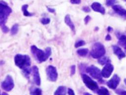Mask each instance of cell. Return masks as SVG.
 Returning <instances> with one entry per match:
<instances>
[{
    "label": "cell",
    "instance_id": "1",
    "mask_svg": "<svg viewBox=\"0 0 126 95\" xmlns=\"http://www.w3.org/2000/svg\"><path fill=\"white\" fill-rule=\"evenodd\" d=\"M12 12V9L7 3L3 0H0V27L4 33L9 32V28L5 25V22Z\"/></svg>",
    "mask_w": 126,
    "mask_h": 95
},
{
    "label": "cell",
    "instance_id": "2",
    "mask_svg": "<svg viewBox=\"0 0 126 95\" xmlns=\"http://www.w3.org/2000/svg\"><path fill=\"white\" fill-rule=\"evenodd\" d=\"M31 50L35 58L39 62L46 61L51 54V48L47 47L45 50H43L37 48L35 45L31 47Z\"/></svg>",
    "mask_w": 126,
    "mask_h": 95
},
{
    "label": "cell",
    "instance_id": "3",
    "mask_svg": "<svg viewBox=\"0 0 126 95\" xmlns=\"http://www.w3.org/2000/svg\"><path fill=\"white\" fill-rule=\"evenodd\" d=\"M15 65L23 71L30 68L31 66V58L28 55L17 54L14 57Z\"/></svg>",
    "mask_w": 126,
    "mask_h": 95
},
{
    "label": "cell",
    "instance_id": "4",
    "mask_svg": "<svg viewBox=\"0 0 126 95\" xmlns=\"http://www.w3.org/2000/svg\"><path fill=\"white\" fill-rule=\"evenodd\" d=\"M106 52L104 46L99 42L95 43L91 51V56L94 58H99L103 56Z\"/></svg>",
    "mask_w": 126,
    "mask_h": 95
},
{
    "label": "cell",
    "instance_id": "5",
    "mask_svg": "<svg viewBox=\"0 0 126 95\" xmlns=\"http://www.w3.org/2000/svg\"><path fill=\"white\" fill-rule=\"evenodd\" d=\"M83 81L86 86L92 91H95L98 89V87L97 83L92 79L88 75L86 74H83Z\"/></svg>",
    "mask_w": 126,
    "mask_h": 95
},
{
    "label": "cell",
    "instance_id": "6",
    "mask_svg": "<svg viewBox=\"0 0 126 95\" xmlns=\"http://www.w3.org/2000/svg\"><path fill=\"white\" fill-rule=\"evenodd\" d=\"M46 75L50 81L52 82L56 81L58 75L56 68L52 65L48 66L46 68Z\"/></svg>",
    "mask_w": 126,
    "mask_h": 95
},
{
    "label": "cell",
    "instance_id": "7",
    "mask_svg": "<svg viewBox=\"0 0 126 95\" xmlns=\"http://www.w3.org/2000/svg\"><path fill=\"white\" fill-rule=\"evenodd\" d=\"M86 72L93 78L96 79H101V73L99 69L94 65L88 67L86 69Z\"/></svg>",
    "mask_w": 126,
    "mask_h": 95
},
{
    "label": "cell",
    "instance_id": "8",
    "mask_svg": "<svg viewBox=\"0 0 126 95\" xmlns=\"http://www.w3.org/2000/svg\"><path fill=\"white\" fill-rule=\"evenodd\" d=\"M1 88L6 91H10L14 87V81L12 77L7 75L1 84Z\"/></svg>",
    "mask_w": 126,
    "mask_h": 95
},
{
    "label": "cell",
    "instance_id": "9",
    "mask_svg": "<svg viewBox=\"0 0 126 95\" xmlns=\"http://www.w3.org/2000/svg\"><path fill=\"white\" fill-rule=\"evenodd\" d=\"M113 66L110 63H108L104 66V67L101 70V76L105 78H109L113 72Z\"/></svg>",
    "mask_w": 126,
    "mask_h": 95
},
{
    "label": "cell",
    "instance_id": "10",
    "mask_svg": "<svg viewBox=\"0 0 126 95\" xmlns=\"http://www.w3.org/2000/svg\"><path fill=\"white\" fill-rule=\"evenodd\" d=\"M120 81V78L117 74H115L113 77L107 82V86L112 89H115L119 85Z\"/></svg>",
    "mask_w": 126,
    "mask_h": 95
},
{
    "label": "cell",
    "instance_id": "11",
    "mask_svg": "<svg viewBox=\"0 0 126 95\" xmlns=\"http://www.w3.org/2000/svg\"><path fill=\"white\" fill-rule=\"evenodd\" d=\"M32 71L33 73V80L35 84L37 86H40L41 81H40V77L39 73V70L37 66H33L32 68Z\"/></svg>",
    "mask_w": 126,
    "mask_h": 95
},
{
    "label": "cell",
    "instance_id": "12",
    "mask_svg": "<svg viewBox=\"0 0 126 95\" xmlns=\"http://www.w3.org/2000/svg\"><path fill=\"white\" fill-rule=\"evenodd\" d=\"M114 11L119 15L126 18V10L119 4H114L112 6Z\"/></svg>",
    "mask_w": 126,
    "mask_h": 95
},
{
    "label": "cell",
    "instance_id": "13",
    "mask_svg": "<svg viewBox=\"0 0 126 95\" xmlns=\"http://www.w3.org/2000/svg\"><path fill=\"white\" fill-rule=\"evenodd\" d=\"M112 49L113 52L116 54L119 59H121L126 57L125 53L122 50V49L118 46L113 45Z\"/></svg>",
    "mask_w": 126,
    "mask_h": 95
},
{
    "label": "cell",
    "instance_id": "14",
    "mask_svg": "<svg viewBox=\"0 0 126 95\" xmlns=\"http://www.w3.org/2000/svg\"><path fill=\"white\" fill-rule=\"evenodd\" d=\"M91 7L93 10L99 12L102 14H104L105 12V10L104 7H103L101 4L97 2H94L91 5Z\"/></svg>",
    "mask_w": 126,
    "mask_h": 95
},
{
    "label": "cell",
    "instance_id": "15",
    "mask_svg": "<svg viewBox=\"0 0 126 95\" xmlns=\"http://www.w3.org/2000/svg\"><path fill=\"white\" fill-rule=\"evenodd\" d=\"M64 22L66 23V24L70 28V29L73 31L74 32L75 31V26L72 22L70 15L69 14H67L65 15L64 17Z\"/></svg>",
    "mask_w": 126,
    "mask_h": 95
},
{
    "label": "cell",
    "instance_id": "16",
    "mask_svg": "<svg viewBox=\"0 0 126 95\" xmlns=\"http://www.w3.org/2000/svg\"><path fill=\"white\" fill-rule=\"evenodd\" d=\"M54 95H66V88L64 86H59L54 93Z\"/></svg>",
    "mask_w": 126,
    "mask_h": 95
},
{
    "label": "cell",
    "instance_id": "17",
    "mask_svg": "<svg viewBox=\"0 0 126 95\" xmlns=\"http://www.w3.org/2000/svg\"><path fill=\"white\" fill-rule=\"evenodd\" d=\"M28 4H25L24 5H22V10L23 12V14L25 16H32L33 15V13H31L30 12H29L27 10L28 8Z\"/></svg>",
    "mask_w": 126,
    "mask_h": 95
},
{
    "label": "cell",
    "instance_id": "18",
    "mask_svg": "<svg viewBox=\"0 0 126 95\" xmlns=\"http://www.w3.org/2000/svg\"><path fill=\"white\" fill-rule=\"evenodd\" d=\"M98 62L100 64V65H104L108 63H110V60L109 58V57L107 56H102L101 57L99 58L98 60Z\"/></svg>",
    "mask_w": 126,
    "mask_h": 95
},
{
    "label": "cell",
    "instance_id": "19",
    "mask_svg": "<svg viewBox=\"0 0 126 95\" xmlns=\"http://www.w3.org/2000/svg\"><path fill=\"white\" fill-rule=\"evenodd\" d=\"M97 93L98 95H110L108 90L104 87H101L99 88Z\"/></svg>",
    "mask_w": 126,
    "mask_h": 95
},
{
    "label": "cell",
    "instance_id": "20",
    "mask_svg": "<svg viewBox=\"0 0 126 95\" xmlns=\"http://www.w3.org/2000/svg\"><path fill=\"white\" fill-rule=\"evenodd\" d=\"M31 95H41L42 91L40 89L38 88H33L30 91Z\"/></svg>",
    "mask_w": 126,
    "mask_h": 95
},
{
    "label": "cell",
    "instance_id": "21",
    "mask_svg": "<svg viewBox=\"0 0 126 95\" xmlns=\"http://www.w3.org/2000/svg\"><path fill=\"white\" fill-rule=\"evenodd\" d=\"M89 52V50L87 48H80L77 50V54L81 56H86Z\"/></svg>",
    "mask_w": 126,
    "mask_h": 95
},
{
    "label": "cell",
    "instance_id": "22",
    "mask_svg": "<svg viewBox=\"0 0 126 95\" xmlns=\"http://www.w3.org/2000/svg\"><path fill=\"white\" fill-rule=\"evenodd\" d=\"M126 42V36H125L124 35H121L119 38L118 44L120 46L124 47Z\"/></svg>",
    "mask_w": 126,
    "mask_h": 95
},
{
    "label": "cell",
    "instance_id": "23",
    "mask_svg": "<svg viewBox=\"0 0 126 95\" xmlns=\"http://www.w3.org/2000/svg\"><path fill=\"white\" fill-rule=\"evenodd\" d=\"M18 31V25L17 24H15L13 25L11 29L10 33L12 35H14L17 33Z\"/></svg>",
    "mask_w": 126,
    "mask_h": 95
},
{
    "label": "cell",
    "instance_id": "24",
    "mask_svg": "<svg viewBox=\"0 0 126 95\" xmlns=\"http://www.w3.org/2000/svg\"><path fill=\"white\" fill-rule=\"evenodd\" d=\"M40 21L43 25H47L50 23V19L48 17H43L41 19Z\"/></svg>",
    "mask_w": 126,
    "mask_h": 95
},
{
    "label": "cell",
    "instance_id": "25",
    "mask_svg": "<svg viewBox=\"0 0 126 95\" xmlns=\"http://www.w3.org/2000/svg\"><path fill=\"white\" fill-rule=\"evenodd\" d=\"M85 45V42L83 40H79L77 41L75 44V48H78L81 46H83Z\"/></svg>",
    "mask_w": 126,
    "mask_h": 95
},
{
    "label": "cell",
    "instance_id": "26",
    "mask_svg": "<svg viewBox=\"0 0 126 95\" xmlns=\"http://www.w3.org/2000/svg\"><path fill=\"white\" fill-rule=\"evenodd\" d=\"M117 2V0H106V3L107 6L114 5Z\"/></svg>",
    "mask_w": 126,
    "mask_h": 95
},
{
    "label": "cell",
    "instance_id": "27",
    "mask_svg": "<svg viewBox=\"0 0 126 95\" xmlns=\"http://www.w3.org/2000/svg\"><path fill=\"white\" fill-rule=\"evenodd\" d=\"M116 93L119 95H126V91L122 90H118L116 91Z\"/></svg>",
    "mask_w": 126,
    "mask_h": 95
},
{
    "label": "cell",
    "instance_id": "28",
    "mask_svg": "<svg viewBox=\"0 0 126 95\" xmlns=\"http://www.w3.org/2000/svg\"><path fill=\"white\" fill-rule=\"evenodd\" d=\"M76 71V66L75 65H72L70 67V72H71V75H73L75 74Z\"/></svg>",
    "mask_w": 126,
    "mask_h": 95
},
{
    "label": "cell",
    "instance_id": "29",
    "mask_svg": "<svg viewBox=\"0 0 126 95\" xmlns=\"http://www.w3.org/2000/svg\"><path fill=\"white\" fill-rule=\"evenodd\" d=\"M91 20V17L89 15H87L85 17V18H84V22H85V23L86 24H87L88 23V22L90 21Z\"/></svg>",
    "mask_w": 126,
    "mask_h": 95
},
{
    "label": "cell",
    "instance_id": "30",
    "mask_svg": "<svg viewBox=\"0 0 126 95\" xmlns=\"http://www.w3.org/2000/svg\"><path fill=\"white\" fill-rule=\"evenodd\" d=\"M70 2L72 4H80L81 0H70Z\"/></svg>",
    "mask_w": 126,
    "mask_h": 95
},
{
    "label": "cell",
    "instance_id": "31",
    "mask_svg": "<svg viewBox=\"0 0 126 95\" xmlns=\"http://www.w3.org/2000/svg\"><path fill=\"white\" fill-rule=\"evenodd\" d=\"M67 93H68V95H75V94H74V92L73 90H72L70 88L68 89Z\"/></svg>",
    "mask_w": 126,
    "mask_h": 95
},
{
    "label": "cell",
    "instance_id": "32",
    "mask_svg": "<svg viewBox=\"0 0 126 95\" xmlns=\"http://www.w3.org/2000/svg\"><path fill=\"white\" fill-rule=\"evenodd\" d=\"M83 10L86 12H88L90 11L91 9L88 6H84L83 7Z\"/></svg>",
    "mask_w": 126,
    "mask_h": 95
},
{
    "label": "cell",
    "instance_id": "33",
    "mask_svg": "<svg viewBox=\"0 0 126 95\" xmlns=\"http://www.w3.org/2000/svg\"><path fill=\"white\" fill-rule=\"evenodd\" d=\"M47 9L51 13H54L55 12V9L51 7H47Z\"/></svg>",
    "mask_w": 126,
    "mask_h": 95
},
{
    "label": "cell",
    "instance_id": "34",
    "mask_svg": "<svg viewBox=\"0 0 126 95\" xmlns=\"http://www.w3.org/2000/svg\"><path fill=\"white\" fill-rule=\"evenodd\" d=\"M105 40H107V41H110L111 40V37L110 36V35L109 34H107L106 37H105Z\"/></svg>",
    "mask_w": 126,
    "mask_h": 95
},
{
    "label": "cell",
    "instance_id": "35",
    "mask_svg": "<svg viewBox=\"0 0 126 95\" xmlns=\"http://www.w3.org/2000/svg\"><path fill=\"white\" fill-rule=\"evenodd\" d=\"M112 30H113L112 28H111V27H108L107 28V31H108V32H111Z\"/></svg>",
    "mask_w": 126,
    "mask_h": 95
},
{
    "label": "cell",
    "instance_id": "36",
    "mask_svg": "<svg viewBox=\"0 0 126 95\" xmlns=\"http://www.w3.org/2000/svg\"><path fill=\"white\" fill-rule=\"evenodd\" d=\"M83 95H92L91 94L88 93H84Z\"/></svg>",
    "mask_w": 126,
    "mask_h": 95
},
{
    "label": "cell",
    "instance_id": "37",
    "mask_svg": "<svg viewBox=\"0 0 126 95\" xmlns=\"http://www.w3.org/2000/svg\"><path fill=\"white\" fill-rule=\"evenodd\" d=\"M124 47V48H125V51H126V43H125V44Z\"/></svg>",
    "mask_w": 126,
    "mask_h": 95
},
{
    "label": "cell",
    "instance_id": "38",
    "mask_svg": "<svg viewBox=\"0 0 126 95\" xmlns=\"http://www.w3.org/2000/svg\"><path fill=\"white\" fill-rule=\"evenodd\" d=\"M1 95H8L7 94H6V93H3Z\"/></svg>",
    "mask_w": 126,
    "mask_h": 95
},
{
    "label": "cell",
    "instance_id": "39",
    "mask_svg": "<svg viewBox=\"0 0 126 95\" xmlns=\"http://www.w3.org/2000/svg\"><path fill=\"white\" fill-rule=\"evenodd\" d=\"M124 82H125V84H126V79H125L124 80Z\"/></svg>",
    "mask_w": 126,
    "mask_h": 95
},
{
    "label": "cell",
    "instance_id": "40",
    "mask_svg": "<svg viewBox=\"0 0 126 95\" xmlns=\"http://www.w3.org/2000/svg\"><path fill=\"white\" fill-rule=\"evenodd\" d=\"M124 0V1H126V0Z\"/></svg>",
    "mask_w": 126,
    "mask_h": 95
},
{
    "label": "cell",
    "instance_id": "41",
    "mask_svg": "<svg viewBox=\"0 0 126 95\" xmlns=\"http://www.w3.org/2000/svg\"></svg>",
    "mask_w": 126,
    "mask_h": 95
}]
</instances>
